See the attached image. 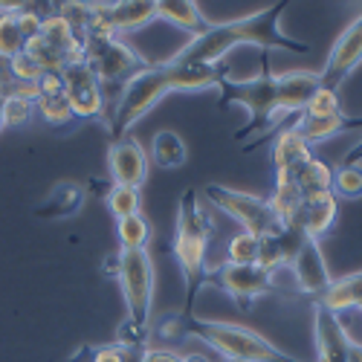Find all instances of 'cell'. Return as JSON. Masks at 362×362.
Here are the masks:
<instances>
[{
	"mask_svg": "<svg viewBox=\"0 0 362 362\" xmlns=\"http://www.w3.org/2000/svg\"><path fill=\"white\" fill-rule=\"evenodd\" d=\"M64 96L76 113V119H105V87L99 84L96 73L84 62L67 64L62 70Z\"/></svg>",
	"mask_w": 362,
	"mask_h": 362,
	"instance_id": "obj_10",
	"label": "cell"
},
{
	"mask_svg": "<svg viewBox=\"0 0 362 362\" xmlns=\"http://www.w3.org/2000/svg\"><path fill=\"white\" fill-rule=\"evenodd\" d=\"M345 362H362V351H354V348H351V351H348V359H345Z\"/></svg>",
	"mask_w": 362,
	"mask_h": 362,
	"instance_id": "obj_46",
	"label": "cell"
},
{
	"mask_svg": "<svg viewBox=\"0 0 362 362\" xmlns=\"http://www.w3.org/2000/svg\"><path fill=\"white\" fill-rule=\"evenodd\" d=\"M26 38L21 35V26H18V12L15 15H0V55L4 58H15L23 52Z\"/></svg>",
	"mask_w": 362,
	"mask_h": 362,
	"instance_id": "obj_32",
	"label": "cell"
},
{
	"mask_svg": "<svg viewBox=\"0 0 362 362\" xmlns=\"http://www.w3.org/2000/svg\"><path fill=\"white\" fill-rule=\"evenodd\" d=\"M258 252H261V238L240 229L226 244V264H238V267L258 264Z\"/></svg>",
	"mask_w": 362,
	"mask_h": 362,
	"instance_id": "obj_28",
	"label": "cell"
},
{
	"mask_svg": "<svg viewBox=\"0 0 362 362\" xmlns=\"http://www.w3.org/2000/svg\"><path fill=\"white\" fill-rule=\"evenodd\" d=\"M359 64H362V15L345 29L339 38H337L334 49H330L325 67L319 70V81H322V87L337 90V93H339L342 81H345Z\"/></svg>",
	"mask_w": 362,
	"mask_h": 362,
	"instance_id": "obj_11",
	"label": "cell"
},
{
	"mask_svg": "<svg viewBox=\"0 0 362 362\" xmlns=\"http://www.w3.org/2000/svg\"><path fill=\"white\" fill-rule=\"evenodd\" d=\"M316 305L330 310V313H342L351 308H362V269L348 273L342 279H334L330 287L316 298Z\"/></svg>",
	"mask_w": 362,
	"mask_h": 362,
	"instance_id": "obj_19",
	"label": "cell"
},
{
	"mask_svg": "<svg viewBox=\"0 0 362 362\" xmlns=\"http://www.w3.org/2000/svg\"><path fill=\"white\" fill-rule=\"evenodd\" d=\"M73 362H125V348L113 345H96V348H84Z\"/></svg>",
	"mask_w": 362,
	"mask_h": 362,
	"instance_id": "obj_37",
	"label": "cell"
},
{
	"mask_svg": "<svg viewBox=\"0 0 362 362\" xmlns=\"http://www.w3.org/2000/svg\"><path fill=\"white\" fill-rule=\"evenodd\" d=\"M81 206H84V186L67 180V183H58L47 194V200L38 206V215L41 218H70Z\"/></svg>",
	"mask_w": 362,
	"mask_h": 362,
	"instance_id": "obj_23",
	"label": "cell"
},
{
	"mask_svg": "<svg viewBox=\"0 0 362 362\" xmlns=\"http://www.w3.org/2000/svg\"><path fill=\"white\" fill-rule=\"evenodd\" d=\"M23 52L33 58V62L44 70V73H62L64 67H67V58L58 52L44 35H35V38H29L26 44H23Z\"/></svg>",
	"mask_w": 362,
	"mask_h": 362,
	"instance_id": "obj_27",
	"label": "cell"
},
{
	"mask_svg": "<svg viewBox=\"0 0 362 362\" xmlns=\"http://www.w3.org/2000/svg\"><path fill=\"white\" fill-rule=\"evenodd\" d=\"M116 238L119 250H148L151 244V223L145 215H131L116 221Z\"/></svg>",
	"mask_w": 362,
	"mask_h": 362,
	"instance_id": "obj_26",
	"label": "cell"
},
{
	"mask_svg": "<svg viewBox=\"0 0 362 362\" xmlns=\"http://www.w3.org/2000/svg\"><path fill=\"white\" fill-rule=\"evenodd\" d=\"M55 12L62 15V18L76 29V33L84 38L87 23H90V4H58Z\"/></svg>",
	"mask_w": 362,
	"mask_h": 362,
	"instance_id": "obj_36",
	"label": "cell"
},
{
	"mask_svg": "<svg viewBox=\"0 0 362 362\" xmlns=\"http://www.w3.org/2000/svg\"><path fill=\"white\" fill-rule=\"evenodd\" d=\"M287 4H273L267 9H258L252 15L212 23L206 33L194 35L177 55L168 62L174 64H203V67H218L221 58H226L238 47H261V49H287V52H308V44H301L279 26Z\"/></svg>",
	"mask_w": 362,
	"mask_h": 362,
	"instance_id": "obj_1",
	"label": "cell"
},
{
	"mask_svg": "<svg viewBox=\"0 0 362 362\" xmlns=\"http://www.w3.org/2000/svg\"><path fill=\"white\" fill-rule=\"evenodd\" d=\"M334 197L337 200H356L362 197V165H339L334 168Z\"/></svg>",
	"mask_w": 362,
	"mask_h": 362,
	"instance_id": "obj_31",
	"label": "cell"
},
{
	"mask_svg": "<svg viewBox=\"0 0 362 362\" xmlns=\"http://www.w3.org/2000/svg\"><path fill=\"white\" fill-rule=\"evenodd\" d=\"M337 113H342L339 93H337V90L319 87L316 96L308 102V107H305V113H301V116H337Z\"/></svg>",
	"mask_w": 362,
	"mask_h": 362,
	"instance_id": "obj_35",
	"label": "cell"
},
{
	"mask_svg": "<svg viewBox=\"0 0 362 362\" xmlns=\"http://www.w3.org/2000/svg\"><path fill=\"white\" fill-rule=\"evenodd\" d=\"M334 316L339 322V330H342L348 348L362 351V308H351V310H342V313H334Z\"/></svg>",
	"mask_w": 362,
	"mask_h": 362,
	"instance_id": "obj_34",
	"label": "cell"
},
{
	"mask_svg": "<svg viewBox=\"0 0 362 362\" xmlns=\"http://www.w3.org/2000/svg\"><path fill=\"white\" fill-rule=\"evenodd\" d=\"M183 362H209L206 356H200V354H186L183 356Z\"/></svg>",
	"mask_w": 362,
	"mask_h": 362,
	"instance_id": "obj_45",
	"label": "cell"
},
{
	"mask_svg": "<svg viewBox=\"0 0 362 362\" xmlns=\"http://www.w3.org/2000/svg\"><path fill=\"white\" fill-rule=\"evenodd\" d=\"M15 76H12V58H4L0 55V93L9 87V81H12Z\"/></svg>",
	"mask_w": 362,
	"mask_h": 362,
	"instance_id": "obj_42",
	"label": "cell"
},
{
	"mask_svg": "<svg viewBox=\"0 0 362 362\" xmlns=\"http://www.w3.org/2000/svg\"><path fill=\"white\" fill-rule=\"evenodd\" d=\"M339 215V200L334 197V192H319V194H308L301 203V215H298V226L301 235L319 240L322 235H327L337 223Z\"/></svg>",
	"mask_w": 362,
	"mask_h": 362,
	"instance_id": "obj_15",
	"label": "cell"
},
{
	"mask_svg": "<svg viewBox=\"0 0 362 362\" xmlns=\"http://www.w3.org/2000/svg\"><path fill=\"white\" fill-rule=\"evenodd\" d=\"M116 279L122 287L128 319L148 327L151 305H154V258L148 250H119L116 252Z\"/></svg>",
	"mask_w": 362,
	"mask_h": 362,
	"instance_id": "obj_7",
	"label": "cell"
},
{
	"mask_svg": "<svg viewBox=\"0 0 362 362\" xmlns=\"http://www.w3.org/2000/svg\"><path fill=\"white\" fill-rule=\"evenodd\" d=\"M151 145H154L151 151H154V163L160 168H183L186 160H189V151H186L183 136L174 134V131H157Z\"/></svg>",
	"mask_w": 362,
	"mask_h": 362,
	"instance_id": "obj_24",
	"label": "cell"
},
{
	"mask_svg": "<svg viewBox=\"0 0 362 362\" xmlns=\"http://www.w3.org/2000/svg\"><path fill=\"white\" fill-rule=\"evenodd\" d=\"M151 21H157V9L151 0H122V4H110V26L113 33L122 38L128 33L148 26Z\"/></svg>",
	"mask_w": 362,
	"mask_h": 362,
	"instance_id": "obj_20",
	"label": "cell"
},
{
	"mask_svg": "<svg viewBox=\"0 0 362 362\" xmlns=\"http://www.w3.org/2000/svg\"><path fill=\"white\" fill-rule=\"evenodd\" d=\"M107 174L113 180V186H134L142 189L148 180V154L145 148L134 136L113 139L107 151Z\"/></svg>",
	"mask_w": 362,
	"mask_h": 362,
	"instance_id": "obj_13",
	"label": "cell"
},
{
	"mask_svg": "<svg viewBox=\"0 0 362 362\" xmlns=\"http://www.w3.org/2000/svg\"><path fill=\"white\" fill-rule=\"evenodd\" d=\"M107 209H110V215L116 221L139 215V209H142V192L134 189V186H110V192H107Z\"/></svg>",
	"mask_w": 362,
	"mask_h": 362,
	"instance_id": "obj_30",
	"label": "cell"
},
{
	"mask_svg": "<svg viewBox=\"0 0 362 362\" xmlns=\"http://www.w3.org/2000/svg\"><path fill=\"white\" fill-rule=\"evenodd\" d=\"M33 116H35V102L4 96V125L6 128H21L26 122H33Z\"/></svg>",
	"mask_w": 362,
	"mask_h": 362,
	"instance_id": "obj_33",
	"label": "cell"
},
{
	"mask_svg": "<svg viewBox=\"0 0 362 362\" xmlns=\"http://www.w3.org/2000/svg\"><path fill=\"white\" fill-rule=\"evenodd\" d=\"M203 197L215 209H221L223 215H229L244 232H252L258 238H276L284 232L273 212V206L258 194H247V192H238V189H229L221 183H209L203 189Z\"/></svg>",
	"mask_w": 362,
	"mask_h": 362,
	"instance_id": "obj_6",
	"label": "cell"
},
{
	"mask_svg": "<svg viewBox=\"0 0 362 362\" xmlns=\"http://www.w3.org/2000/svg\"><path fill=\"white\" fill-rule=\"evenodd\" d=\"M41 23H44V15L38 9H21L18 12V26H21V35L29 41V38H35L41 35Z\"/></svg>",
	"mask_w": 362,
	"mask_h": 362,
	"instance_id": "obj_39",
	"label": "cell"
},
{
	"mask_svg": "<svg viewBox=\"0 0 362 362\" xmlns=\"http://www.w3.org/2000/svg\"><path fill=\"white\" fill-rule=\"evenodd\" d=\"M154 9H157V18L168 21L180 29H189L192 35H200L212 26L203 18V12L194 0H154Z\"/></svg>",
	"mask_w": 362,
	"mask_h": 362,
	"instance_id": "obj_21",
	"label": "cell"
},
{
	"mask_svg": "<svg viewBox=\"0 0 362 362\" xmlns=\"http://www.w3.org/2000/svg\"><path fill=\"white\" fill-rule=\"evenodd\" d=\"M209 235H212V221L203 212L200 192L186 189L177 203V232H174V258L180 269H183V279L189 287L186 308L194 305V296L206 284V276H209V267H206Z\"/></svg>",
	"mask_w": 362,
	"mask_h": 362,
	"instance_id": "obj_2",
	"label": "cell"
},
{
	"mask_svg": "<svg viewBox=\"0 0 362 362\" xmlns=\"http://www.w3.org/2000/svg\"><path fill=\"white\" fill-rule=\"evenodd\" d=\"M189 334L215 348L226 362H301L293 354L281 351L258 330L238 325V322H221V319H192Z\"/></svg>",
	"mask_w": 362,
	"mask_h": 362,
	"instance_id": "obj_3",
	"label": "cell"
},
{
	"mask_svg": "<svg viewBox=\"0 0 362 362\" xmlns=\"http://www.w3.org/2000/svg\"><path fill=\"white\" fill-rule=\"evenodd\" d=\"M206 281L218 284L226 296H232L240 308H250L255 298L261 296H269V293H279L276 287V276H269L267 269H261L258 264H250V267H238V264H221L215 269H209Z\"/></svg>",
	"mask_w": 362,
	"mask_h": 362,
	"instance_id": "obj_9",
	"label": "cell"
},
{
	"mask_svg": "<svg viewBox=\"0 0 362 362\" xmlns=\"http://www.w3.org/2000/svg\"><path fill=\"white\" fill-rule=\"evenodd\" d=\"M293 177V183L298 186L301 194H319V192H330L334 189V168H330L325 160H319L316 154L308 160V163H301L298 168L293 171H284Z\"/></svg>",
	"mask_w": 362,
	"mask_h": 362,
	"instance_id": "obj_22",
	"label": "cell"
},
{
	"mask_svg": "<svg viewBox=\"0 0 362 362\" xmlns=\"http://www.w3.org/2000/svg\"><path fill=\"white\" fill-rule=\"evenodd\" d=\"M342 125H345V113H337V116H298V134L310 142V148L316 142H327L334 139L337 134H342Z\"/></svg>",
	"mask_w": 362,
	"mask_h": 362,
	"instance_id": "obj_25",
	"label": "cell"
},
{
	"mask_svg": "<svg viewBox=\"0 0 362 362\" xmlns=\"http://www.w3.org/2000/svg\"><path fill=\"white\" fill-rule=\"evenodd\" d=\"M313 339H316V362H345L348 359V342L339 330L337 316L325 310V308H313Z\"/></svg>",
	"mask_w": 362,
	"mask_h": 362,
	"instance_id": "obj_16",
	"label": "cell"
},
{
	"mask_svg": "<svg viewBox=\"0 0 362 362\" xmlns=\"http://www.w3.org/2000/svg\"><path fill=\"white\" fill-rule=\"evenodd\" d=\"M145 362H183V356L171 351H145Z\"/></svg>",
	"mask_w": 362,
	"mask_h": 362,
	"instance_id": "obj_43",
	"label": "cell"
},
{
	"mask_svg": "<svg viewBox=\"0 0 362 362\" xmlns=\"http://www.w3.org/2000/svg\"><path fill=\"white\" fill-rule=\"evenodd\" d=\"M6 125H4V96H0V131H4Z\"/></svg>",
	"mask_w": 362,
	"mask_h": 362,
	"instance_id": "obj_47",
	"label": "cell"
},
{
	"mask_svg": "<svg viewBox=\"0 0 362 362\" xmlns=\"http://www.w3.org/2000/svg\"><path fill=\"white\" fill-rule=\"evenodd\" d=\"M322 87L319 73L310 70H293L276 76V90H279V113L284 116H301L308 107V102L316 96V90Z\"/></svg>",
	"mask_w": 362,
	"mask_h": 362,
	"instance_id": "obj_14",
	"label": "cell"
},
{
	"mask_svg": "<svg viewBox=\"0 0 362 362\" xmlns=\"http://www.w3.org/2000/svg\"><path fill=\"white\" fill-rule=\"evenodd\" d=\"M168 67V81H171V93H197V90H212L221 87L223 70L221 67H203V64H174L165 62Z\"/></svg>",
	"mask_w": 362,
	"mask_h": 362,
	"instance_id": "obj_18",
	"label": "cell"
},
{
	"mask_svg": "<svg viewBox=\"0 0 362 362\" xmlns=\"http://www.w3.org/2000/svg\"><path fill=\"white\" fill-rule=\"evenodd\" d=\"M287 269L293 273V287L305 296H313V298H319L330 287V281H334V276H330V269H327V261L322 255L319 240H310V238L301 240V247L293 255Z\"/></svg>",
	"mask_w": 362,
	"mask_h": 362,
	"instance_id": "obj_12",
	"label": "cell"
},
{
	"mask_svg": "<svg viewBox=\"0 0 362 362\" xmlns=\"http://www.w3.org/2000/svg\"><path fill=\"white\" fill-rule=\"evenodd\" d=\"M171 93V81H168V67L163 64H151L148 70L136 73L119 93V105H116V116L110 134L113 139L128 136V131L139 122L142 116H148V110H154V105Z\"/></svg>",
	"mask_w": 362,
	"mask_h": 362,
	"instance_id": "obj_5",
	"label": "cell"
},
{
	"mask_svg": "<svg viewBox=\"0 0 362 362\" xmlns=\"http://www.w3.org/2000/svg\"><path fill=\"white\" fill-rule=\"evenodd\" d=\"M221 93H223V102L226 105H240L247 107L250 113V128L238 131V139L247 145L244 148H255V142L267 139L269 131H276L279 119L284 113H279V90H276V76L269 73H261L255 78H240V81H229L223 78L221 81Z\"/></svg>",
	"mask_w": 362,
	"mask_h": 362,
	"instance_id": "obj_4",
	"label": "cell"
},
{
	"mask_svg": "<svg viewBox=\"0 0 362 362\" xmlns=\"http://www.w3.org/2000/svg\"><path fill=\"white\" fill-rule=\"evenodd\" d=\"M342 165H362V139L348 151L345 154V160H342Z\"/></svg>",
	"mask_w": 362,
	"mask_h": 362,
	"instance_id": "obj_44",
	"label": "cell"
},
{
	"mask_svg": "<svg viewBox=\"0 0 362 362\" xmlns=\"http://www.w3.org/2000/svg\"><path fill=\"white\" fill-rule=\"evenodd\" d=\"M84 64L96 73L102 87H116V84H128L136 73L148 70L151 64L145 58L125 44L122 38H110V41H84Z\"/></svg>",
	"mask_w": 362,
	"mask_h": 362,
	"instance_id": "obj_8",
	"label": "cell"
},
{
	"mask_svg": "<svg viewBox=\"0 0 362 362\" xmlns=\"http://www.w3.org/2000/svg\"><path fill=\"white\" fill-rule=\"evenodd\" d=\"M183 330H186L183 316H168V319L157 327V337H163V339H180V337H183Z\"/></svg>",
	"mask_w": 362,
	"mask_h": 362,
	"instance_id": "obj_40",
	"label": "cell"
},
{
	"mask_svg": "<svg viewBox=\"0 0 362 362\" xmlns=\"http://www.w3.org/2000/svg\"><path fill=\"white\" fill-rule=\"evenodd\" d=\"M12 76L21 78V81H38V78L44 76V70H41L26 52H21V55L12 58Z\"/></svg>",
	"mask_w": 362,
	"mask_h": 362,
	"instance_id": "obj_38",
	"label": "cell"
},
{
	"mask_svg": "<svg viewBox=\"0 0 362 362\" xmlns=\"http://www.w3.org/2000/svg\"><path fill=\"white\" fill-rule=\"evenodd\" d=\"M310 157H313V148H310V142H308L305 136L298 134L296 125L284 128V131L276 136L273 148H269V163H273L276 174L293 171V168H298L301 163H308Z\"/></svg>",
	"mask_w": 362,
	"mask_h": 362,
	"instance_id": "obj_17",
	"label": "cell"
},
{
	"mask_svg": "<svg viewBox=\"0 0 362 362\" xmlns=\"http://www.w3.org/2000/svg\"><path fill=\"white\" fill-rule=\"evenodd\" d=\"M38 87H41V96L64 93V78H62V73H44V76L38 78Z\"/></svg>",
	"mask_w": 362,
	"mask_h": 362,
	"instance_id": "obj_41",
	"label": "cell"
},
{
	"mask_svg": "<svg viewBox=\"0 0 362 362\" xmlns=\"http://www.w3.org/2000/svg\"><path fill=\"white\" fill-rule=\"evenodd\" d=\"M35 113L44 119L47 125H52V128H64V125H70L73 119H76V113H73V107H70V102H67L64 93L38 96V102H35Z\"/></svg>",
	"mask_w": 362,
	"mask_h": 362,
	"instance_id": "obj_29",
	"label": "cell"
}]
</instances>
